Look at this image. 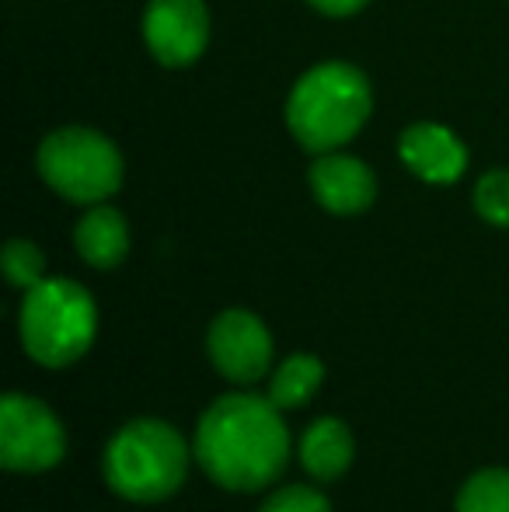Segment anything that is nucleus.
Listing matches in <instances>:
<instances>
[{
  "mask_svg": "<svg viewBox=\"0 0 509 512\" xmlns=\"http://www.w3.org/2000/svg\"><path fill=\"white\" fill-rule=\"evenodd\" d=\"M398 154L415 178L429 185H454L468 171V147L440 122H415L401 133Z\"/></svg>",
  "mask_w": 509,
  "mask_h": 512,
  "instance_id": "obj_9",
  "label": "nucleus"
},
{
  "mask_svg": "<svg viewBox=\"0 0 509 512\" xmlns=\"http://www.w3.org/2000/svg\"><path fill=\"white\" fill-rule=\"evenodd\" d=\"M206 349L217 373L231 384H255L272 366V335L252 310H224L210 324Z\"/></svg>",
  "mask_w": 509,
  "mask_h": 512,
  "instance_id": "obj_8",
  "label": "nucleus"
},
{
  "mask_svg": "<svg viewBox=\"0 0 509 512\" xmlns=\"http://www.w3.org/2000/svg\"><path fill=\"white\" fill-rule=\"evenodd\" d=\"M98 331V310L91 293L74 279H42L25 290L18 314V335L39 366L60 370L91 349Z\"/></svg>",
  "mask_w": 509,
  "mask_h": 512,
  "instance_id": "obj_4",
  "label": "nucleus"
},
{
  "mask_svg": "<svg viewBox=\"0 0 509 512\" xmlns=\"http://www.w3.org/2000/svg\"><path fill=\"white\" fill-rule=\"evenodd\" d=\"M67 453L63 422L28 394L0 401V464L14 474H39L56 467Z\"/></svg>",
  "mask_w": 509,
  "mask_h": 512,
  "instance_id": "obj_6",
  "label": "nucleus"
},
{
  "mask_svg": "<svg viewBox=\"0 0 509 512\" xmlns=\"http://www.w3.org/2000/svg\"><path fill=\"white\" fill-rule=\"evenodd\" d=\"M39 175L56 196L98 206L123 185V157L109 136L67 126L39 143Z\"/></svg>",
  "mask_w": 509,
  "mask_h": 512,
  "instance_id": "obj_5",
  "label": "nucleus"
},
{
  "mask_svg": "<svg viewBox=\"0 0 509 512\" xmlns=\"http://www.w3.org/2000/svg\"><path fill=\"white\" fill-rule=\"evenodd\" d=\"M321 380H325L321 359L307 356V352H297V356L283 359V363L276 366V373L269 377V394H265V398L283 411L304 408L307 401L318 394Z\"/></svg>",
  "mask_w": 509,
  "mask_h": 512,
  "instance_id": "obj_13",
  "label": "nucleus"
},
{
  "mask_svg": "<svg viewBox=\"0 0 509 512\" xmlns=\"http://www.w3.org/2000/svg\"><path fill=\"white\" fill-rule=\"evenodd\" d=\"M74 248L91 269H116L129 255V227L126 216L112 206H91L74 227Z\"/></svg>",
  "mask_w": 509,
  "mask_h": 512,
  "instance_id": "obj_11",
  "label": "nucleus"
},
{
  "mask_svg": "<svg viewBox=\"0 0 509 512\" xmlns=\"http://www.w3.org/2000/svg\"><path fill=\"white\" fill-rule=\"evenodd\" d=\"M143 39L161 67H189L210 42V14L203 0H150L143 11Z\"/></svg>",
  "mask_w": 509,
  "mask_h": 512,
  "instance_id": "obj_7",
  "label": "nucleus"
},
{
  "mask_svg": "<svg viewBox=\"0 0 509 512\" xmlns=\"http://www.w3.org/2000/svg\"><path fill=\"white\" fill-rule=\"evenodd\" d=\"M475 209L492 227H509V171H489L475 185Z\"/></svg>",
  "mask_w": 509,
  "mask_h": 512,
  "instance_id": "obj_16",
  "label": "nucleus"
},
{
  "mask_svg": "<svg viewBox=\"0 0 509 512\" xmlns=\"http://www.w3.org/2000/svg\"><path fill=\"white\" fill-rule=\"evenodd\" d=\"M258 512H332L328 499L314 488L304 485H290V488H279L265 499V506Z\"/></svg>",
  "mask_w": 509,
  "mask_h": 512,
  "instance_id": "obj_17",
  "label": "nucleus"
},
{
  "mask_svg": "<svg viewBox=\"0 0 509 512\" xmlns=\"http://www.w3.org/2000/svg\"><path fill=\"white\" fill-rule=\"evenodd\" d=\"M4 276L18 290H32L46 279V255L32 241H7L4 248Z\"/></svg>",
  "mask_w": 509,
  "mask_h": 512,
  "instance_id": "obj_15",
  "label": "nucleus"
},
{
  "mask_svg": "<svg viewBox=\"0 0 509 512\" xmlns=\"http://www.w3.org/2000/svg\"><path fill=\"white\" fill-rule=\"evenodd\" d=\"M457 512H509V471L485 467L457 492Z\"/></svg>",
  "mask_w": 509,
  "mask_h": 512,
  "instance_id": "obj_14",
  "label": "nucleus"
},
{
  "mask_svg": "<svg viewBox=\"0 0 509 512\" xmlns=\"http://www.w3.org/2000/svg\"><path fill=\"white\" fill-rule=\"evenodd\" d=\"M311 192L328 213L335 216H356L377 199V178L363 161L349 154H318V161L307 171Z\"/></svg>",
  "mask_w": 509,
  "mask_h": 512,
  "instance_id": "obj_10",
  "label": "nucleus"
},
{
  "mask_svg": "<svg viewBox=\"0 0 509 512\" xmlns=\"http://www.w3.org/2000/svg\"><path fill=\"white\" fill-rule=\"evenodd\" d=\"M105 481L126 502H164L185 485L189 443L182 432L157 418L123 425L105 446Z\"/></svg>",
  "mask_w": 509,
  "mask_h": 512,
  "instance_id": "obj_3",
  "label": "nucleus"
},
{
  "mask_svg": "<svg viewBox=\"0 0 509 512\" xmlns=\"http://www.w3.org/2000/svg\"><path fill=\"white\" fill-rule=\"evenodd\" d=\"M353 432L339 418H318L300 439V464L314 481H335L353 464Z\"/></svg>",
  "mask_w": 509,
  "mask_h": 512,
  "instance_id": "obj_12",
  "label": "nucleus"
},
{
  "mask_svg": "<svg viewBox=\"0 0 509 512\" xmlns=\"http://www.w3.org/2000/svg\"><path fill=\"white\" fill-rule=\"evenodd\" d=\"M370 81L353 63L328 60L311 67L286 98V126L307 154H332L370 119Z\"/></svg>",
  "mask_w": 509,
  "mask_h": 512,
  "instance_id": "obj_2",
  "label": "nucleus"
},
{
  "mask_svg": "<svg viewBox=\"0 0 509 512\" xmlns=\"http://www.w3.org/2000/svg\"><path fill=\"white\" fill-rule=\"evenodd\" d=\"M269 398L224 394L203 411L196 460L227 492H262L276 485L290 460V432Z\"/></svg>",
  "mask_w": 509,
  "mask_h": 512,
  "instance_id": "obj_1",
  "label": "nucleus"
},
{
  "mask_svg": "<svg viewBox=\"0 0 509 512\" xmlns=\"http://www.w3.org/2000/svg\"><path fill=\"white\" fill-rule=\"evenodd\" d=\"M311 7H318L321 14H332V18H346V14H356L367 0H307Z\"/></svg>",
  "mask_w": 509,
  "mask_h": 512,
  "instance_id": "obj_18",
  "label": "nucleus"
}]
</instances>
